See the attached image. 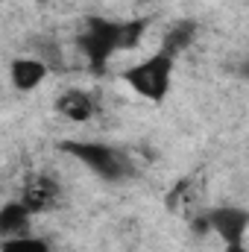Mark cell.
I'll use <instances>...</instances> for the list:
<instances>
[{
	"instance_id": "cell-1",
	"label": "cell",
	"mask_w": 249,
	"mask_h": 252,
	"mask_svg": "<svg viewBox=\"0 0 249 252\" xmlns=\"http://www.w3.org/2000/svg\"><path fill=\"white\" fill-rule=\"evenodd\" d=\"M124 82L138 97H144L150 103H164V97L170 94V85H173V59L158 50V53L135 62L132 67H126Z\"/></svg>"
},
{
	"instance_id": "cell-2",
	"label": "cell",
	"mask_w": 249,
	"mask_h": 252,
	"mask_svg": "<svg viewBox=\"0 0 249 252\" xmlns=\"http://www.w3.org/2000/svg\"><path fill=\"white\" fill-rule=\"evenodd\" d=\"M59 150L67 153V156H73L76 161H82V164H85L88 170H94L100 179L118 182V179L129 176V161H126L115 147H109V144H100V141H73V138H67V141L59 144Z\"/></svg>"
},
{
	"instance_id": "cell-3",
	"label": "cell",
	"mask_w": 249,
	"mask_h": 252,
	"mask_svg": "<svg viewBox=\"0 0 249 252\" xmlns=\"http://www.w3.org/2000/svg\"><path fill=\"white\" fill-rule=\"evenodd\" d=\"M79 47L94 73H103L109 67V59L121 50V21L109 18H88L85 30L79 32Z\"/></svg>"
},
{
	"instance_id": "cell-4",
	"label": "cell",
	"mask_w": 249,
	"mask_h": 252,
	"mask_svg": "<svg viewBox=\"0 0 249 252\" xmlns=\"http://www.w3.org/2000/svg\"><path fill=\"white\" fill-rule=\"evenodd\" d=\"M208 232H214L226 252H247V232H249V211L241 205H220L205 214Z\"/></svg>"
},
{
	"instance_id": "cell-5",
	"label": "cell",
	"mask_w": 249,
	"mask_h": 252,
	"mask_svg": "<svg viewBox=\"0 0 249 252\" xmlns=\"http://www.w3.org/2000/svg\"><path fill=\"white\" fill-rule=\"evenodd\" d=\"M47 73H50V64L44 62V59H38V56H18L9 64V82H12V88L24 91V94L35 91L47 79Z\"/></svg>"
},
{
	"instance_id": "cell-6",
	"label": "cell",
	"mask_w": 249,
	"mask_h": 252,
	"mask_svg": "<svg viewBox=\"0 0 249 252\" xmlns=\"http://www.w3.org/2000/svg\"><path fill=\"white\" fill-rule=\"evenodd\" d=\"M21 202L30 208V214H41L59 202V185L50 176H32L21 193Z\"/></svg>"
},
{
	"instance_id": "cell-7",
	"label": "cell",
	"mask_w": 249,
	"mask_h": 252,
	"mask_svg": "<svg viewBox=\"0 0 249 252\" xmlns=\"http://www.w3.org/2000/svg\"><path fill=\"white\" fill-rule=\"evenodd\" d=\"M56 109H59V115H62V118L73 121V124H85V121H91V118H94V112H97L94 97H91L88 91H79V88L64 91L62 97L56 100Z\"/></svg>"
},
{
	"instance_id": "cell-8",
	"label": "cell",
	"mask_w": 249,
	"mask_h": 252,
	"mask_svg": "<svg viewBox=\"0 0 249 252\" xmlns=\"http://www.w3.org/2000/svg\"><path fill=\"white\" fill-rule=\"evenodd\" d=\"M30 208L21 202V199H9L0 205V241L3 238H18V235H27L30 229Z\"/></svg>"
},
{
	"instance_id": "cell-9",
	"label": "cell",
	"mask_w": 249,
	"mask_h": 252,
	"mask_svg": "<svg viewBox=\"0 0 249 252\" xmlns=\"http://www.w3.org/2000/svg\"><path fill=\"white\" fill-rule=\"evenodd\" d=\"M196 35H199V24H196V21H176V24L164 32L161 53H167L170 59H176L179 53H185L187 47L196 41Z\"/></svg>"
},
{
	"instance_id": "cell-10",
	"label": "cell",
	"mask_w": 249,
	"mask_h": 252,
	"mask_svg": "<svg viewBox=\"0 0 249 252\" xmlns=\"http://www.w3.org/2000/svg\"><path fill=\"white\" fill-rule=\"evenodd\" d=\"M0 252H50V247L41 238L18 235V238H3L0 241Z\"/></svg>"
},
{
	"instance_id": "cell-11",
	"label": "cell",
	"mask_w": 249,
	"mask_h": 252,
	"mask_svg": "<svg viewBox=\"0 0 249 252\" xmlns=\"http://www.w3.org/2000/svg\"><path fill=\"white\" fill-rule=\"evenodd\" d=\"M144 30H147V21H144V18L124 21V24H121V50H132V47L141 41Z\"/></svg>"
}]
</instances>
